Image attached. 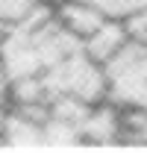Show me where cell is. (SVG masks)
I'll list each match as a JSON object with an SVG mask.
<instances>
[{"label":"cell","mask_w":147,"mask_h":153,"mask_svg":"<svg viewBox=\"0 0 147 153\" xmlns=\"http://www.w3.org/2000/svg\"><path fill=\"white\" fill-rule=\"evenodd\" d=\"M47 9V0H0V41Z\"/></svg>","instance_id":"obj_1"},{"label":"cell","mask_w":147,"mask_h":153,"mask_svg":"<svg viewBox=\"0 0 147 153\" xmlns=\"http://www.w3.org/2000/svg\"><path fill=\"white\" fill-rule=\"evenodd\" d=\"M127 30H129V36L147 50V9L138 12V15H132V18H127Z\"/></svg>","instance_id":"obj_2"}]
</instances>
